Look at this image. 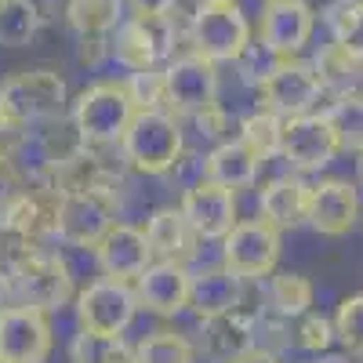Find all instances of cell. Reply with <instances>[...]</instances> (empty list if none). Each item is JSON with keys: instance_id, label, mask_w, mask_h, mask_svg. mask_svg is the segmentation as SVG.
<instances>
[{"instance_id": "43", "label": "cell", "mask_w": 363, "mask_h": 363, "mask_svg": "<svg viewBox=\"0 0 363 363\" xmlns=\"http://www.w3.org/2000/svg\"><path fill=\"white\" fill-rule=\"evenodd\" d=\"M301 4L313 11V18H335L349 0H301Z\"/></svg>"}, {"instance_id": "14", "label": "cell", "mask_w": 363, "mask_h": 363, "mask_svg": "<svg viewBox=\"0 0 363 363\" xmlns=\"http://www.w3.org/2000/svg\"><path fill=\"white\" fill-rule=\"evenodd\" d=\"M189 277L193 272L186 269V262L153 258L135 277L138 306L157 316H178L182 309H189Z\"/></svg>"}, {"instance_id": "10", "label": "cell", "mask_w": 363, "mask_h": 363, "mask_svg": "<svg viewBox=\"0 0 363 363\" xmlns=\"http://www.w3.org/2000/svg\"><path fill=\"white\" fill-rule=\"evenodd\" d=\"M167 80V109L174 116H189L203 106H215L218 99V62L203 58L200 51L174 55L164 66Z\"/></svg>"}, {"instance_id": "23", "label": "cell", "mask_w": 363, "mask_h": 363, "mask_svg": "<svg viewBox=\"0 0 363 363\" xmlns=\"http://www.w3.org/2000/svg\"><path fill=\"white\" fill-rule=\"evenodd\" d=\"M255 345V320L244 316V309L203 316V349L218 359H233Z\"/></svg>"}, {"instance_id": "7", "label": "cell", "mask_w": 363, "mask_h": 363, "mask_svg": "<svg viewBox=\"0 0 363 363\" xmlns=\"http://www.w3.org/2000/svg\"><path fill=\"white\" fill-rule=\"evenodd\" d=\"M280 247V229L269 225L265 218L236 222L222 236V265H229L244 280H262L269 272H277Z\"/></svg>"}, {"instance_id": "46", "label": "cell", "mask_w": 363, "mask_h": 363, "mask_svg": "<svg viewBox=\"0 0 363 363\" xmlns=\"http://www.w3.org/2000/svg\"><path fill=\"white\" fill-rule=\"evenodd\" d=\"M196 4H236V0H196Z\"/></svg>"}, {"instance_id": "45", "label": "cell", "mask_w": 363, "mask_h": 363, "mask_svg": "<svg viewBox=\"0 0 363 363\" xmlns=\"http://www.w3.org/2000/svg\"><path fill=\"white\" fill-rule=\"evenodd\" d=\"M15 301V284H11V272H0V313H8Z\"/></svg>"}, {"instance_id": "25", "label": "cell", "mask_w": 363, "mask_h": 363, "mask_svg": "<svg viewBox=\"0 0 363 363\" xmlns=\"http://www.w3.org/2000/svg\"><path fill=\"white\" fill-rule=\"evenodd\" d=\"M313 284L301 277V272H269V287H265V298H269V309L284 316V320H298L301 313L313 309Z\"/></svg>"}, {"instance_id": "4", "label": "cell", "mask_w": 363, "mask_h": 363, "mask_svg": "<svg viewBox=\"0 0 363 363\" xmlns=\"http://www.w3.org/2000/svg\"><path fill=\"white\" fill-rule=\"evenodd\" d=\"M0 99L26 128H40L66 113L69 87L55 69H22L0 84Z\"/></svg>"}, {"instance_id": "33", "label": "cell", "mask_w": 363, "mask_h": 363, "mask_svg": "<svg viewBox=\"0 0 363 363\" xmlns=\"http://www.w3.org/2000/svg\"><path fill=\"white\" fill-rule=\"evenodd\" d=\"M330 44L345 51L349 58H356V62H363V0H349L330 18Z\"/></svg>"}, {"instance_id": "26", "label": "cell", "mask_w": 363, "mask_h": 363, "mask_svg": "<svg viewBox=\"0 0 363 363\" xmlns=\"http://www.w3.org/2000/svg\"><path fill=\"white\" fill-rule=\"evenodd\" d=\"M330 131L338 138L342 153H363V95L359 91H349V95H335L330 109L323 113Z\"/></svg>"}, {"instance_id": "24", "label": "cell", "mask_w": 363, "mask_h": 363, "mask_svg": "<svg viewBox=\"0 0 363 363\" xmlns=\"http://www.w3.org/2000/svg\"><path fill=\"white\" fill-rule=\"evenodd\" d=\"M66 22L77 37H109L124 22V0H66Z\"/></svg>"}, {"instance_id": "21", "label": "cell", "mask_w": 363, "mask_h": 363, "mask_svg": "<svg viewBox=\"0 0 363 363\" xmlns=\"http://www.w3.org/2000/svg\"><path fill=\"white\" fill-rule=\"evenodd\" d=\"M309 215V186L298 178H272L258 196V218L277 229H298Z\"/></svg>"}, {"instance_id": "32", "label": "cell", "mask_w": 363, "mask_h": 363, "mask_svg": "<svg viewBox=\"0 0 363 363\" xmlns=\"http://www.w3.org/2000/svg\"><path fill=\"white\" fill-rule=\"evenodd\" d=\"M280 62H284V55L272 51L262 37H251V40L244 44V51L233 58V66L240 69V80H244L247 87H262L272 73H277Z\"/></svg>"}, {"instance_id": "30", "label": "cell", "mask_w": 363, "mask_h": 363, "mask_svg": "<svg viewBox=\"0 0 363 363\" xmlns=\"http://www.w3.org/2000/svg\"><path fill=\"white\" fill-rule=\"evenodd\" d=\"M280 135H284V116L272 113V109H265V106H262L258 113H251L244 124H240V138H244L262 160H269V157L280 153Z\"/></svg>"}, {"instance_id": "2", "label": "cell", "mask_w": 363, "mask_h": 363, "mask_svg": "<svg viewBox=\"0 0 363 363\" xmlns=\"http://www.w3.org/2000/svg\"><path fill=\"white\" fill-rule=\"evenodd\" d=\"M138 113L124 80H99L84 87L69 106V120L80 131L84 145H120L131 116Z\"/></svg>"}, {"instance_id": "20", "label": "cell", "mask_w": 363, "mask_h": 363, "mask_svg": "<svg viewBox=\"0 0 363 363\" xmlns=\"http://www.w3.org/2000/svg\"><path fill=\"white\" fill-rule=\"evenodd\" d=\"M258 167H262V157L244 138H225L203 157V178L215 182V186L233 189V193L255 186Z\"/></svg>"}, {"instance_id": "38", "label": "cell", "mask_w": 363, "mask_h": 363, "mask_svg": "<svg viewBox=\"0 0 363 363\" xmlns=\"http://www.w3.org/2000/svg\"><path fill=\"white\" fill-rule=\"evenodd\" d=\"M26 142H29V128L22 120H15L11 109L4 106V99H0V157H18Z\"/></svg>"}, {"instance_id": "39", "label": "cell", "mask_w": 363, "mask_h": 363, "mask_svg": "<svg viewBox=\"0 0 363 363\" xmlns=\"http://www.w3.org/2000/svg\"><path fill=\"white\" fill-rule=\"evenodd\" d=\"M18 157H0V218L15 203V196L26 189V171L15 164Z\"/></svg>"}, {"instance_id": "22", "label": "cell", "mask_w": 363, "mask_h": 363, "mask_svg": "<svg viewBox=\"0 0 363 363\" xmlns=\"http://www.w3.org/2000/svg\"><path fill=\"white\" fill-rule=\"evenodd\" d=\"M145 240L153 247V258H174V262H186L196 251V233L186 222L182 207H160L153 211V218L145 222Z\"/></svg>"}, {"instance_id": "28", "label": "cell", "mask_w": 363, "mask_h": 363, "mask_svg": "<svg viewBox=\"0 0 363 363\" xmlns=\"http://www.w3.org/2000/svg\"><path fill=\"white\" fill-rule=\"evenodd\" d=\"M313 66H316V73H320L323 91H330V95H349V91H356L359 80H363V62L349 58V55L338 51L335 44H327Z\"/></svg>"}, {"instance_id": "19", "label": "cell", "mask_w": 363, "mask_h": 363, "mask_svg": "<svg viewBox=\"0 0 363 363\" xmlns=\"http://www.w3.org/2000/svg\"><path fill=\"white\" fill-rule=\"evenodd\" d=\"M247 280L236 277L229 265H207L189 277V309L203 320V316H218V313H233L244 309L247 298Z\"/></svg>"}, {"instance_id": "29", "label": "cell", "mask_w": 363, "mask_h": 363, "mask_svg": "<svg viewBox=\"0 0 363 363\" xmlns=\"http://www.w3.org/2000/svg\"><path fill=\"white\" fill-rule=\"evenodd\" d=\"M40 11L33 0H8L0 8V48H26L40 29Z\"/></svg>"}, {"instance_id": "18", "label": "cell", "mask_w": 363, "mask_h": 363, "mask_svg": "<svg viewBox=\"0 0 363 363\" xmlns=\"http://www.w3.org/2000/svg\"><path fill=\"white\" fill-rule=\"evenodd\" d=\"M313 29H316V18L301 0H265L258 37L284 58H294L306 48L313 40Z\"/></svg>"}, {"instance_id": "34", "label": "cell", "mask_w": 363, "mask_h": 363, "mask_svg": "<svg viewBox=\"0 0 363 363\" xmlns=\"http://www.w3.org/2000/svg\"><path fill=\"white\" fill-rule=\"evenodd\" d=\"M335 342H342V349L349 356H363V294H352L338 306V313H335Z\"/></svg>"}, {"instance_id": "37", "label": "cell", "mask_w": 363, "mask_h": 363, "mask_svg": "<svg viewBox=\"0 0 363 363\" xmlns=\"http://www.w3.org/2000/svg\"><path fill=\"white\" fill-rule=\"evenodd\" d=\"M37 247L40 244H33V240L22 236L18 229H11L8 222H0V272H15Z\"/></svg>"}, {"instance_id": "12", "label": "cell", "mask_w": 363, "mask_h": 363, "mask_svg": "<svg viewBox=\"0 0 363 363\" xmlns=\"http://www.w3.org/2000/svg\"><path fill=\"white\" fill-rule=\"evenodd\" d=\"M262 106L287 116H301V113H313V106L323 95V84L313 62H298V58H284L262 87Z\"/></svg>"}, {"instance_id": "41", "label": "cell", "mask_w": 363, "mask_h": 363, "mask_svg": "<svg viewBox=\"0 0 363 363\" xmlns=\"http://www.w3.org/2000/svg\"><path fill=\"white\" fill-rule=\"evenodd\" d=\"M109 55V37H80V66H99Z\"/></svg>"}, {"instance_id": "27", "label": "cell", "mask_w": 363, "mask_h": 363, "mask_svg": "<svg viewBox=\"0 0 363 363\" xmlns=\"http://www.w3.org/2000/svg\"><path fill=\"white\" fill-rule=\"evenodd\" d=\"M69 363H135V349L124 342V335L80 330L69 345Z\"/></svg>"}, {"instance_id": "6", "label": "cell", "mask_w": 363, "mask_h": 363, "mask_svg": "<svg viewBox=\"0 0 363 363\" xmlns=\"http://www.w3.org/2000/svg\"><path fill=\"white\" fill-rule=\"evenodd\" d=\"M116 222V196L102 189H66L58 196L55 236L69 247H95Z\"/></svg>"}, {"instance_id": "15", "label": "cell", "mask_w": 363, "mask_h": 363, "mask_svg": "<svg viewBox=\"0 0 363 363\" xmlns=\"http://www.w3.org/2000/svg\"><path fill=\"white\" fill-rule=\"evenodd\" d=\"M178 207L200 240H222L236 225V193L225 186H215L207 178L186 186Z\"/></svg>"}, {"instance_id": "36", "label": "cell", "mask_w": 363, "mask_h": 363, "mask_svg": "<svg viewBox=\"0 0 363 363\" xmlns=\"http://www.w3.org/2000/svg\"><path fill=\"white\" fill-rule=\"evenodd\" d=\"M294 342L306 349V352H327L335 345V320H327L320 313H301L298 327H294Z\"/></svg>"}, {"instance_id": "9", "label": "cell", "mask_w": 363, "mask_h": 363, "mask_svg": "<svg viewBox=\"0 0 363 363\" xmlns=\"http://www.w3.org/2000/svg\"><path fill=\"white\" fill-rule=\"evenodd\" d=\"M138 313V294L128 280L102 277L87 284L77 294V323L80 330H99V335H124Z\"/></svg>"}, {"instance_id": "49", "label": "cell", "mask_w": 363, "mask_h": 363, "mask_svg": "<svg viewBox=\"0 0 363 363\" xmlns=\"http://www.w3.org/2000/svg\"><path fill=\"white\" fill-rule=\"evenodd\" d=\"M4 4H8V0H0V8H4Z\"/></svg>"}, {"instance_id": "35", "label": "cell", "mask_w": 363, "mask_h": 363, "mask_svg": "<svg viewBox=\"0 0 363 363\" xmlns=\"http://www.w3.org/2000/svg\"><path fill=\"white\" fill-rule=\"evenodd\" d=\"M128 91L138 109H167V80H164V66L157 69H138L128 80Z\"/></svg>"}, {"instance_id": "50", "label": "cell", "mask_w": 363, "mask_h": 363, "mask_svg": "<svg viewBox=\"0 0 363 363\" xmlns=\"http://www.w3.org/2000/svg\"><path fill=\"white\" fill-rule=\"evenodd\" d=\"M0 363H4V359H0Z\"/></svg>"}, {"instance_id": "48", "label": "cell", "mask_w": 363, "mask_h": 363, "mask_svg": "<svg viewBox=\"0 0 363 363\" xmlns=\"http://www.w3.org/2000/svg\"><path fill=\"white\" fill-rule=\"evenodd\" d=\"M323 363H349V359H323Z\"/></svg>"}, {"instance_id": "17", "label": "cell", "mask_w": 363, "mask_h": 363, "mask_svg": "<svg viewBox=\"0 0 363 363\" xmlns=\"http://www.w3.org/2000/svg\"><path fill=\"white\" fill-rule=\"evenodd\" d=\"M306 222L320 236H345L359 222V193L345 178H327L309 186V215Z\"/></svg>"}, {"instance_id": "8", "label": "cell", "mask_w": 363, "mask_h": 363, "mask_svg": "<svg viewBox=\"0 0 363 363\" xmlns=\"http://www.w3.org/2000/svg\"><path fill=\"white\" fill-rule=\"evenodd\" d=\"M251 40V22L236 4H200L189 22V44L211 62H233Z\"/></svg>"}, {"instance_id": "11", "label": "cell", "mask_w": 363, "mask_h": 363, "mask_svg": "<svg viewBox=\"0 0 363 363\" xmlns=\"http://www.w3.org/2000/svg\"><path fill=\"white\" fill-rule=\"evenodd\" d=\"M342 153L338 149V138L330 131L327 116L320 113H301V116H287L284 120V135H280V153L291 167L298 171H320L327 167Z\"/></svg>"}, {"instance_id": "40", "label": "cell", "mask_w": 363, "mask_h": 363, "mask_svg": "<svg viewBox=\"0 0 363 363\" xmlns=\"http://www.w3.org/2000/svg\"><path fill=\"white\" fill-rule=\"evenodd\" d=\"M189 120L196 124V131H200V138H207V142H225V131H229V120H225V113L218 109V102L215 106H203V109H196V113H189Z\"/></svg>"}, {"instance_id": "42", "label": "cell", "mask_w": 363, "mask_h": 363, "mask_svg": "<svg viewBox=\"0 0 363 363\" xmlns=\"http://www.w3.org/2000/svg\"><path fill=\"white\" fill-rule=\"evenodd\" d=\"M135 15H171L178 0H128Z\"/></svg>"}, {"instance_id": "16", "label": "cell", "mask_w": 363, "mask_h": 363, "mask_svg": "<svg viewBox=\"0 0 363 363\" xmlns=\"http://www.w3.org/2000/svg\"><path fill=\"white\" fill-rule=\"evenodd\" d=\"M95 258H99L102 277L131 284L138 272L153 262V247H149V240H145V229L128 225V222H113L109 233L95 244Z\"/></svg>"}, {"instance_id": "47", "label": "cell", "mask_w": 363, "mask_h": 363, "mask_svg": "<svg viewBox=\"0 0 363 363\" xmlns=\"http://www.w3.org/2000/svg\"><path fill=\"white\" fill-rule=\"evenodd\" d=\"M356 171H359V186H363V153H359V164H356Z\"/></svg>"}, {"instance_id": "1", "label": "cell", "mask_w": 363, "mask_h": 363, "mask_svg": "<svg viewBox=\"0 0 363 363\" xmlns=\"http://www.w3.org/2000/svg\"><path fill=\"white\" fill-rule=\"evenodd\" d=\"M120 153L128 167L138 174H167L178 157L186 153V138H182V120L171 109H138L131 124L120 138Z\"/></svg>"}, {"instance_id": "3", "label": "cell", "mask_w": 363, "mask_h": 363, "mask_svg": "<svg viewBox=\"0 0 363 363\" xmlns=\"http://www.w3.org/2000/svg\"><path fill=\"white\" fill-rule=\"evenodd\" d=\"M178 26L171 15H131L109 33V55L124 69H157L174 58Z\"/></svg>"}, {"instance_id": "5", "label": "cell", "mask_w": 363, "mask_h": 363, "mask_svg": "<svg viewBox=\"0 0 363 363\" xmlns=\"http://www.w3.org/2000/svg\"><path fill=\"white\" fill-rule=\"evenodd\" d=\"M11 284H15V301L18 306L40 309V313L62 309V306H69V301L77 298L73 294V272H69L66 258L55 255V251H44V247H37L11 272Z\"/></svg>"}, {"instance_id": "44", "label": "cell", "mask_w": 363, "mask_h": 363, "mask_svg": "<svg viewBox=\"0 0 363 363\" xmlns=\"http://www.w3.org/2000/svg\"><path fill=\"white\" fill-rule=\"evenodd\" d=\"M225 363H277V356H272L269 349H244L240 356H233V359H225Z\"/></svg>"}, {"instance_id": "13", "label": "cell", "mask_w": 363, "mask_h": 363, "mask_svg": "<svg viewBox=\"0 0 363 363\" xmlns=\"http://www.w3.org/2000/svg\"><path fill=\"white\" fill-rule=\"evenodd\" d=\"M51 356V323L48 313L11 306L0 313V359L4 363H44Z\"/></svg>"}, {"instance_id": "31", "label": "cell", "mask_w": 363, "mask_h": 363, "mask_svg": "<svg viewBox=\"0 0 363 363\" xmlns=\"http://www.w3.org/2000/svg\"><path fill=\"white\" fill-rule=\"evenodd\" d=\"M189 338L174 335V330H153L135 345V363H193Z\"/></svg>"}]
</instances>
